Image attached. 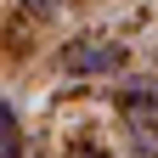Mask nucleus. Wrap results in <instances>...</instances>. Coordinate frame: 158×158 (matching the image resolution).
<instances>
[{"label":"nucleus","instance_id":"obj_1","mask_svg":"<svg viewBox=\"0 0 158 158\" xmlns=\"http://www.w3.org/2000/svg\"><path fill=\"white\" fill-rule=\"evenodd\" d=\"M124 62V45L118 40H107V45H68V68L73 73H107Z\"/></svg>","mask_w":158,"mask_h":158},{"label":"nucleus","instance_id":"obj_4","mask_svg":"<svg viewBox=\"0 0 158 158\" xmlns=\"http://www.w3.org/2000/svg\"><path fill=\"white\" fill-rule=\"evenodd\" d=\"M6 135H17V118H11V107L0 102V141H6Z\"/></svg>","mask_w":158,"mask_h":158},{"label":"nucleus","instance_id":"obj_3","mask_svg":"<svg viewBox=\"0 0 158 158\" xmlns=\"http://www.w3.org/2000/svg\"><path fill=\"white\" fill-rule=\"evenodd\" d=\"M23 6H28L34 17H56V11H62V0H23Z\"/></svg>","mask_w":158,"mask_h":158},{"label":"nucleus","instance_id":"obj_2","mask_svg":"<svg viewBox=\"0 0 158 158\" xmlns=\"http://www.w3.org/2000/svg\"><path fill=\"white\" fill-rule=\"evenodd\" d=\"M118 107H130V113H147V107H158V85H152V79H130V85L118 90Z\"/></svg>","mask_w":158,"mask_h":158}]
</instances>
